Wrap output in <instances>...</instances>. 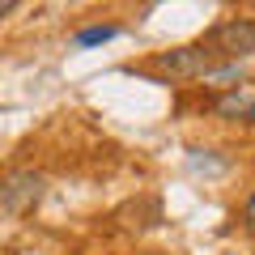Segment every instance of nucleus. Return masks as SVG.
Masks as SVG:
<instances>
[{"instance_id": "obj_2", "label": "nucleus", "mask_w": 255, "mask_h": 255, "mask_svg": "<svg viewBox=\"0 0 255 255\" xmlns=\"http://www.w3.org/2000/svg\"><path fill=\"white\" fill-rule=\"evenodd\" d=\"M157 68L170 77H204L209 68H217L213 64V55L204 51L200 43H191V47H174V51H162L157 55Z\"/></svg>"}, {"instance_id": "obj_6", "label": "nucleus", "mask_w": 255, "mask_h": 255, "mask_svg": "<svg viewBox=\"0 0 255 255\" xmlns=\"http://www.w3.org/2000/svg\"><path fill=\"white\" fill-rule=\"evenodd\" d=\"M247 230H255V191H251V200H247Z\"/></svg>"}, {"instance_id": "obj_4", "label": "nucleus", "mask_w": 255, "mask_h": 255, "mask_svg": "<svg viewBox=\"0 0 255 255\" xmlns=\"http://www.w3.org/2000/svg\"><path fill=\"white\" fill-rule=\"evenodd\" d=\"M111 38H119V26H85L73 34L77 47H98V43H111Z\"/></svg>"}, {"instance_id": "obj_8", "label": "nucleus", "mask_w": 255, "mask_h": 255, "mask_svg": "<svg viewBox=\"0 0 255 255\" xmlns=\"http://www.w3.org/2000/svg\"><path fill=\"white\" fill-rule=\"evenodd\" d=\"M243 119H251V124H255V98L247 102V115H243Z\"/></svg>"}, {"instance_id": "obj_3", "label": "nucleus", "mask_w": 255, "mask_h": 255, "mask_svg": "<svg viewBox=\"0 0 255 255\" xmlns=\"http://www.w3.org/2000/svg\"><path fill=\"white\" fill-rule=\"evenodd\" d=\"M38 196H43V179H38V174H30V170L13 174V179L0 187V204H4L9 213H21L26 204H34Z\"/></svg>"}, {"instance_id": "obj_5", "label": "nucleus", "mask_w": 255, "mask_h": 255, "mask_svg": "<svg viewBox=\"0 0 255 255\" xmlns=\"http://www.w3.org/2000/svg\"><path fill=\"white\" fill-rule=\"evenodd\" d=\"M247 102H251V98H247V94H226V98H217V115H226V119H243L247 115Z\"/></svg>"}, {"instance_id": "obj_1", "label": "nucleus", "mask_w": 255, "mask_h": 255, "mask_svg": "<svg viewBox=\"0 0 255 255\" xmlns=\"http://www.w3.org/2000/svg\"><path fill=\"white\" fill-rule=\"evenodd\" d=\"M200 47L213 55V64L217 60L238 64V60H247V55H255V21L251 17H230V21H221V26H213Z\"/></svg>"}, {"instance_id": "obj_7", "label": "nucleus", "mask_w": 255, "mask_h": 255, "mask_svg": "<svg viewBox=\"0 0 255 255\" xmlns=\"http://www.w3.org/2000/svg\"><path fill=\"white\" fill-rule=\"evenodd\" d=\"M13 9H17V4H13V0H0V17H9Z\"/></svg>"}]
</instances>
